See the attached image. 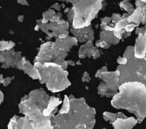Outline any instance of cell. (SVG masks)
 I'll use <instances>...</instances> for the list:
<instances>
[{
    "label": "cell",
    "mask_w": 146,
    "mask_h": 129,
    "mask_svg": "<svg viewBox=\"0 0 146 129\" xmlns=\"http://www.w3.org/2000/svg\"><path fill=\"white\" fill-rule=\"evenodd\" d=\"M129 1L130 0H124L120 3V7L127 11L129 15L132 14L135 10L133 6L130 3Z\"/></svg>",
    "instance_id": "5"
},
{
    "label": "cell",
    "mask_w": 146,
    "mask_h": 129,
    "mask_svg": "<svg viewBox=\"0 0 146 129\" xmlns=\"http://www.w3.org/2000/svg\"><path fill=\"white\" fill-rule=\"evenodd\" d=\"M146 5V2H144L140 0H136L135 5L136 9L132 14L128 15L127 17V21L128 22L133 23L137 25L138 26L142 22L143 18V7Z\"/></svg>",
    "instance_id": "4"
},
{
    "label": "cell",
    "mask_w": 146,
    "mask_h": 129,
    "mask_svg": "<svg viewBox=\"0 0 146 129\" xmlns=\"http://www.w3.org/2000/svg\"><path fill=\"white\" fill-rule=\"evenodd\" d=\"M70 1H76L77 0H70Z\"/></svg>",
    "instance_id": "8"
},
{
    "label": "cell",
    "mask_w": 146,
    "mask_h": 129,
    "mask_svg": "<svg viewBox=\"0 0 146 129\" xmlns=\"http://www.w3.org/2000/svg\"><path fill=\"white\" fill-rule=\"evenodd\" d=\"M124 57L127 58V62L120 66V82L138 81L146 86V61L135 56L133 46L127 48Z\"/></svg>",
    "instance_id": "2"
},
{
    "label": "cell",
    "mask_w": 146,
    "mask_h": 129,
    "mask_svg": "<svg viewBox=\"0 0 146 129\" xmlns=\"http://www.w3.org/2000/svg\"><path fill=\"white\" fill-rule=\"evenodd\" d=\"M135 56L143 59L146 55V30L144 33L138 34L134 46Z\"/></svg>",
    "instance_id": "3"
},
{
    "label": "cell",
    "mask_w": 146,
    "mask_h": 129,
    "mask_svg": "<svg viewBox=\"0 0 146 129\" xmlns=\"http://www.w3.org/2000/svg\"><path fill=\"white\" fill-rule=\"evenodd\" d=\"M117 106L125 108L141 123L146 118V86L138 81L125 82L120 87Z\"/></svg>",
    "instance_id": "1"
},
{
    "label": "cell",
    "mask_w": 146,
    "mask_h": 129,
    "mask_svg": "<svg viewBox=\"0 0 146 129\" xmlns=\"http://www.w3.org/2000/svg\"><path fill=\"white\" fill-rule=\"evenodd\" d=\"M145 61H146V55H145V57H144V58Z\"/></svg>",
    "instance_id": "7"
},
{
    "label": "cell",
    "mask_w": 146,
    "mask_h": 129,
    "mask_svg": "<svg viewBox=\"0 0 146 129\" xmlns=\"http://www.w3.org/2000/svg\"><path fill=\"white\" fill-rule=\"evenodd\" d=\"M140 1H143V2H146V0H140Z\"/></svg>",
    "instance_id": "6"
}]
</instances>
